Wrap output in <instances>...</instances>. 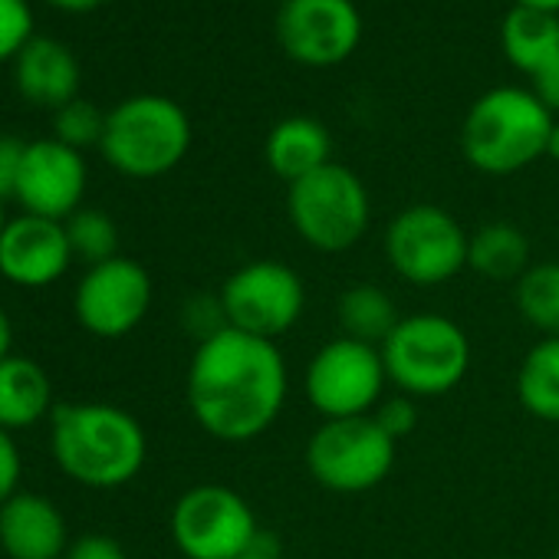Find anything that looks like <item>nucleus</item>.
Returning a JSON list of instances; mask_svg holds the SVG:
<instances>
[{"instance_id":"nucleus-1","label":"nucleus","mask_w":559,"mask_h":559,"mask_svg":"<svg viewBox=\"0 0 559 559\" xmlns=\"http://www.w3.org/2000/svg\"><path fill=\"white\" fill-rule=\"evenodd\" d=\"M287 362L270 340L221 326L191 356L185 395L194 421L217 441L260 438L287 405Z\"/></svg>"},{"instance_id":"nucleus-2","label":"nucleus","mask_w":559,"mask_h":559,"mask_svg":"<svg viewBox=\"0 0 559 559\" xmlns=\"http://www.w3.org/2000/svg\"><path fill=\"white\" fill-rule=\"evenodd\" d=\"M57 467L93 490H116L139 477L148 438L135 415L106 402H63L50 415Z\"/></svg>"},{"instance_id":"nucleus-3","label":"nucleus","mask_w":559,"mask_h":559,"mask_svg":"<svg viewBox=\"0 0 559 559\" xmlns=\"http://www.w3.org/2000/svg\"><path fill=\"white\" fill-rule=\"evenodd\" d=\"M556 119L523 86H497L467 109L461 152L484 175H513L546 155Z\"/></svg>"},{"instance_id":"nucleus-4","label":"nucleus","mask_w":559,"mask_h":559,"mask_svg":"<svg viewBox=\"0 0 559 559\" xmlns=\"http://www.w3.org/2000/svg\"><path fill=\"white\" fill-rule=\"evenodd\" d=\"M188 148L191 119L168 96H129L112 112H106L99 152L126 178H162L185 162Z\"/></svg>"},{"instance_id":"nucleus-5","label":"nucleus","mask_w":559,"mask_h":559,"mask_svg":"<svg viewBox=\"0 0 559 559\" xmlns=\"http://www.w3.org/2000/svg\"><path fill=\"white\" fill-rule=\"evenodd\" d=\"M389 382L412 399H435L457 389L471 369V340L444 313L402 317L382 343Z\"/></svg>"},{"instance_id":"nucleus-6","label":"nucleus","mask_w":559,"mask_h":559,"mask_svg":"<svg viewBox=\"0 0 559 559\" xmlns=\"http://www.w3.org/2000/svg\"><path fill=\"white\" fill-rule=\"evenodd\" d=\"M287 214L304 243L320 253H343L366 237L372 198L353 168L330 162L287 188Z\"/></svg>"},{"instance_id":"nucleus-7","label":"nucleus","mask_w":559,"mask_h":559,"mask_svg":"<svg viewBox=\"0 0 559 559\" xmlns=\"http://www.w3.org/2000/svg\"><path fill=\"white\" fill-rule=\"evenodd\" d=\"M171 539L185 559H243L260 552V523L237 490L198 484L171 507Z\"/></svg>"},{"instance_id":"nucleus-8","label":"nucleus","mask_w":559,"mask_h":559,"mask_svg":"<svg viewBox=\"0 0 559 559\" xmlns=\"http://www.w3.org/2000/svg\"><path fill=\"white\" fill-rule=\"evenodd\" d=\"M224 326L276 343L307 310V287L284 260H250L237 266L217 294Z\"/></svg>"},{"instance_id":"nucleus-9","label":"nucleus","mask_w":559,"mask_h":559,"mask_svg":"<svg viewBox=\"0 0 559 559\" xmlns=\"http://www.w3.org/2000/svg\"><path fill=\"white\" fill-rule=\"evenodd\" d=\"M471 234L438 204H412L399 211L382 237L389 266L412 287H441L467 270Z\"/></svg>"},{"instance_id":"nucleus-10","label":"nucleus","mask_w":559,"mask_h":559,"mask_svg":"<svg viewBox=\"0 0 559 559\" xmlns=\"http://www.w3.org/2000/svg\"><path fill=\"white\" fill-rule=\"evenodd\" d=\"M395 448L372 415L330 418L307 441V471L326 490L366 493L392 474Z\"/></svg>"},{"instance_id":"nucleus-11","label":"nucleus","mask_w":559,"mask_h":559,"mask_svg":"<svg viewBox=\"0 0 559 559\" xmlns=\"http://www.w3.org/2000/svg\"><path fill=\"white\" fill-rule=\"evenodd\" d=\"M389 372L376 346L336 336L330 340L304 372V392L313 412L330 418L372 415L385 399Z\"/></svg>"},{"instance_id":"nucleus-12","label":"nucleus","mask_w":559,"mask_h":559,"mask_svg":"<svg viewBox=\"0 0 559 559\" xmlns=\"http://www.w3.org/2000/svg\"><path fill=\"white\" fill-rule=\"evenodd\" d=\"M152 307V276L132 257L86 266L73 294L76 323L99 340H122L142 326Z\"/></svg>"},{"instance_id":"nucleus-13","label":"nucleus","mask_w":559,"mask_h":559,"mask_svg":"<svg viewBox=\"0 0 559 559\" xmlns=\"http://www.w3.org/2000/svg\"><path fill=\"white\" fill-rule=\"evenodd\" d=\"M276 40L300 67H340L362 40V17L353 0H284Z\"/></svg>"},{"instance_id":"nucleus-14","label":"nucleus","mask_w":559,"mask_h":559,"mask_svg":"<svg viewBox=\"0 0 559 559\" xmlns=\"http://www.w3.org/2000/svg\"><path fill=\"white\" fill-rule=\"evenodd\" d=\"M83 194H86L83 152L63 145L60 139L27 142L24 168H21L17 191H14L24 214L67 221L80 211Z\"/></svg>"},{"instance_id":"nucleus-15","label":"nucleus","mask_w":559,"mask_h":559,"mask_svg":"<svg viewBox=\"0 0 559 559\" xmlns=\"http://www.w3.org/2000/svg\"><path fill=\"white\" fill-rule=\"evenodd\" d=\"M73 250L63 221L17 214L0 234V276L14 287H53L60 276H67Z\"/></svg>"},{"instance_id":"nucleus-16","label":"nucleus","mask_w":559,"mask_h":559,"mask_svg":"<svg viewBox=\"0 0 559 559\" xmlns=\"http://www.w3.org/2000/svg\"><path fill=\"white\" fill-rule=\"evenodd\" d=\"M0 549L8 559H63L70 549L63 510L44 493L17 490L0 503Z\"/></svg>"},{"instance_id":"nucleus-17","label":"nucleus","mask_w":559,"mask_h":559,"mask_svg":"<svg viewBox=\"0 0 559 559\" xmlns=\"http://www.w3.org/2000/svg\"><path fill=\"white\" fill-rule=\"evenodd\" d=\"M80 60L57 37H34L14 60L17 93L40 109H63L80 99Z\"/></svg>"},{"instance_id":"nucleus-18","label":"nucleus","mask_w":559,"mask_h":559,"mask_svg":"<svg viewBox=\"0 0 559 559\" xmlns=\"http://www.w3.org/2000/svg\"><path fill=\"white\" fill-rule=\"evenodd\" d=\"M263 158H266L270 171L280 181H287V188H290L294 181H300L333 162V139L320 119L287 116L270 129V135L263 142Z\"/></svg>"},{"instance_id":"nucleus-19","label":"nucleus","mask_w":559,"mask_h":559,"mask_svg":"<svg viewBox=\"0 0 559 559\" xmlns=\"http://www.w3.org/2000/svg\"><path fill=\"white\" fill-rule=\"evenodd\" d=\"M53 382L47 369L27 356L0 359V428L17 435L53 415Z\"/></svg>"},{"instance_id":"nucleus-20","label":"nucleus","mask_w":559,"mask_h":559,"mask_svg":"<svg viewBox=\"0 0 559 559\" xmlns=\"http://www.w3.org/2000/svg\"><path fill=\"white\" fill-rule=\"evenodd\" d=\"M467 266L480 273L484 280H493V284H507V280L516 284L533 266L530 237L510 221L480 224L467 240Z\"/></svg>"},{"instance_id":"nucleus-21","label":"nucleus","mask_w":559,"mask_h":559,"mask_svg":"<svg viewBox=\"0 0 559 559\" xmlns=\"http://www.w3.org/2000/svg\"><path fill=\"white\" fill-rule=\"evenodd\" d=\"M500 47L503 57L530 80L559 57V17L513 4L500 24Z\"/></svg>"},{"instance_id":"nucleus-22","label":"nucleus","mask_w":559,"mask_h":559,"mask_svg":"<svg viewBox=\"0 0 559 559\" xmlns=\"http://www.w3.org/2000/svg\"><path fill=\"white\" fill-rule=\"evenodd\" d=\"M336 320L343 330L340 336L382 349V343L395 333L402 317L389 290H382L379 284H353L349 290H343L336 304Z\"/></svg>"},{"instance_id":"nucleus-23","label":"nucleus","mask_w":559,"mask_h":559,"mask_svg":"<svg viewBox=\"0 0 559 559\" xmlns=\"http://www.w3.org/2000/svg\"><path fill=\"white\" fill-rule=\"evenodd\" d=\"M516 399L539 418L559 425V340H539L516 369Z\"/></svg>"},{"instance_id":"nucleus-24","label":"nucleus","mask_w":559,"mask_h":559,"mask_svg":"<svg viewBox=\"0 0 559 559\" xmlns=\"http://www.w3.org/2000/svg\"><path fill=\"white\" fill-rule=\"evenodd\" d=\"M516 313L526 326L543 333V340H559V263H533L516 280Z\"/></svg>"},{"instance_id":"nucleus-25","label":"nucleus","mask_w":559,"mask_h":559,"mask_svg":"<svg viewBox=\"0 0 559 559\" xmlns=\"http://www.w3.org/2000/svg\"><path fill=\"white\" fill-rule=\"evenodd\" d=\"M63 224H67L73 260H83L86 266H96V263H106V260L119 257V227L106 211L80 207Z\"/></svg>"},{"instance_id":"nucleus-26","label":"nucleus","mask_w":559,"mask_h":559,"mask_svg":"<svg viewBox=\"0 0 559 559\" xmlns=\"http://www.w3.org/2000/svg\"><path fill=\"white\" fill-rule=\"evenodd\" d=\"M53 139H60L63 145L83 152L90 145H99L103 142V132H106V112H99L90 99H73L67 103L63 109H57V119H53Z\"/></svg>"},{"instance_id":"nucleus-27","label":"nucleus","mask_w":559,"mask_h":559,"mask_svg":"<svg viewBox=\"0 0 559 559\" xmlns=\"http://www.w3.org/2000/svg\"><path fill=\"white\" fill-rule=\"evenodd\" d=\"M34 37V11L27 0H0V63H14Z\"/></svg>"},{"instance_id":"nucleus-28","label":"nucleus","mask_w":559,"mask_h":559,"mask_svg":"<svg viewBox=\"0 0 559 559\" xmlns=\"http://www.w3.org/2000/svg\"><path fill=\"white\" fill-rule=\"evenodd\" d=\"M376 425L392 438V441H402L408 438L415 428H418V399L405 395V392H395V395H385L376 412H372Z\"/></svg>"},{"instance_id":"nucleus-29","label":"nucleus","mask_w":559,"mask_h":559,"mask_svg":"<svg viewBox=\"0 0 559 559\" xmlns=\"http://www.w3.org/2000/svg\"><path fill=\"white\" fill-rule=\"evenodd\" d=\"M21 474H24V457L17 451V441L11 431L0 428V503H8L21 490Z\"/></svg>"},{"instance_id":"nucleus-30","label":"nucleus","mask_w":559,"mask_h":559,"mask_svg":"<svg viewBox=\"0 0 559 559\" xmlns=\"http://www.w3.org/2000/svg\"><path fill=\"white\" fill-rule=\"evenodd\" d=\"M24 155H27V142H21L14 135H0V198L4 201L14 198V191H17Z\"/></svg>"},{"instance_id":"nucleus-31","label":"nucleus","mask_w":559,"mask_h":559,"mask_svg":"<svg viewBox=\"0 0 559 559\" xmlns=\"http://www.w3.org/2000/svg\"><path fill=\"white\" fill-rule=\"evenodd\" d=\"M63 559H129V556H126V549L112 536L86 533V536H80V539L70 543V549H67Z\"/></svg>"},{"instance_id":"nucleus-32","label":"nucleus","mask_w":559,"mask_h":559,"mask_svg":"<svg viewBox=\"0 0 559 559\" xmlns=\"http://www.w3.org/2000/svg\"><path fill=\"white\" fill-rule=\"evenodd\" d=\"M530 90L552 116L559 112V57H552L536 76H530Z\"/></svg>"},{"instance_id":"nucleus-33","label":"nucleus","mask_w":559,"mask_h":559,"mask_svg":"<svg viewBox=\"0 0 559 559\" xmlns=\"http://www.w3.org/2000/svg\"><path fill=\"white\" fill-rule=\"evenodd\" d=\"M11 346H14V323H11L8 310L0 307V359L11 356Z\"/></svg>"},{"instance_id":"nucleus-34","label":"nucleus","mask_w":559,"mask_h":559,"mask_svg":"<svg viewBox=\"0 0 559 559\" xmlns=\"http://www.w3.org/2000/svg\"><path fill=\"white\" fill-rule=\"evenodd\" d=\"M50 4L60 11H70V14H86V11H96L99 4H106V0H50Z\"/></svg>"},{"instance_id":"nucleus-35","label":"nucleus","mask_w":559,"mask_h":559,"mask_svg":"<svg viewBox=\"0 0 559 559\" xmlns=\"http://www.w3.org/2000/svg\"><path fill=\"white\" fill-rule=\"evenodd\" d=\"M516 8L543 11V14H559V0H516Z\"/></svg>"},{"instance_id":"nucleus-36","label":"nucleus","mask_w":559,"mask_h":559,"mask_svg":"<svg viewBox=\"0 0 559 559\" xmlns=\"http://www.w3.org/2000/svg\"><path fill=\"white\" fill-rule=\"evenodd\" d=\"M546 158H556L559 162V122L552 126L549 132V142H546Z\"/></svg>"},{"instance_id":"nucleus-37","label":"nucleus","mask_w":559,"mask_h":559,"mask_svg":"<svg viewBox=\"0 0 559 559\" xmlns=\"http://www.w3.org/2000/svg\"><path fill=\"white\" fill-rule=\"evenodd\" d=\"M8 221H11V217L4 214V198H0V234H4V227H8Z\"/></svg>"},{"instance_id":"nucleus-38","label":"nucleus","mask_w":559,"mask_h":559,"mask_svg":"<svg viewBox=\"0 0 559 559\" xmlns=\"http://www.w3.org/2000/svg\"><path fill=\"white\" fill-rule=\"evenodd\" d=\"M243 559H270V556H263V552H250V556H243Z\"/></svg>"},{"instance_id":"nucleus-39","label":"nucleus","mask_w":559,"mask_h":559,"mask_svg":"<svg viewBox=\"0 0 559 559\" xmlns=\"http://www.w3.org/2000/svg\"><path fill=\"white\" fill-rule=\"evenodd\" d=\"M556 559H559V546H556Z\"/></svg>"}]
</instances>
